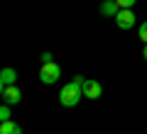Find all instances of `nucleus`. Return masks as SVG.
Returning <instances> with one entry per match:
<instances>
[{
  "label": "nucleus",
  "mask_w": 147,
  "mask_h": 134,
  "mask_svg": "<svg viewBox=\"0 0 147 134\" xmlns=\"http://www.w3.org/2000/svg\"><path fill=\"white\" fill-rule=\"evenodd\" d=\"M84 83H86L84 76H74V81L66 83V85L61 88V93H59V103H61L64 107H76L79 100L84 98Z\"/></svg>",
  "instance_id": "1"
},
{
  "label": "nucleus",
  "mask_w": 147,
  "mask_h": 134,
  "mask_svg": "<svg viewBox=\"0 0 147 134\" xmlns=\"http://www.w3.org/2000/svg\"><path fill=\"white\" fill-rule=\"evenodd\" d=\"M59 78H61V66L54 61H47L42 63V68H39V81L47 83V85H52V83H57Z\"/></svg>",
  "instance_id": "2"
},
{
  "label": "nucleus",
  "mask_w": 147,
  "mask_h": 134,
  "mask_svg": "<svg viewBox=\"0 0 147 134\" xmlns=\"http://www.w3.org/2000/svg\"><path fill=\"white\" fill-rule=\"evenodd\" d=\"M113 20H115V25L120 27V29H132V27H135V15H132V10H120Z\"/></svg>",
  "instance_id": "3"
},
{
  "label": "nucleus",
  "mask_w": 147,
  "mask_h": 134,
  "mask_svg": "<svg viewBox=\"0 0 147 134\" xmlns=\"http://www.w3.org/2000/svg\"><path fill=\"white\" fill-rule=\"evenodd\" d=\"M0 93H3V100H5V105H17L22 100V93L17 85H7V88H0Z\"/></svg>",
  "instance_id": "4"
},
{
  "label": "nucleus",
  "mask_w": 147,
  "mask_h": 134,
  "mask_svg": "<svg viewBox=\"0 0 147 134\" xmlns=\"http://www.w3.org/2000/svg\"><path fill=\"white\" fill-rule=\"evenodd\" d=\"M100 95H103V85H100L98 81H86L84 83V98H91V100H98Z\"/></svg>",
  "instance_id": "5"
},
{
  "label": "nucleus",
  "mask_w": 147,
  "mask_h": 134,
  "mask_svg": "<svg viewBox=\"0 0 147 134\" xmlns=\"http://www.w3.org/2000/svg\"><path fill=\"white\" fill-rule=\"evenodd\" d=\"M15 81H17V71L15 68H3V71H0V88L15 85Z\"/></svg>",
  "instance_id": "6"
},
{
  "label": "nucleus",
  "mask_w": 147,
  "mask_h": 134,
  "mask_svg": "<svg viewBox=\"0 0 147 134\" xmlns=\"http://www.w3.org/2000/svg\"><path fill=\"white\" fill-rule=\"evenodd\" d=\"M118 12H120V5H118L115 0H103V3H100V15H105V17H115Z\"/></svg>",
  "instance_id": "7"
},
{
  "label": "nucleus",
  "mask_w": 147,
  "mask_h": 134,
  "mask_svg": "<svg viewBox=\"0 0 147 134\" xmlns=\"http://www.w3.org/2000/svg\"><path fill=\"white\" fill-rule=\"evenodd\" d=\"M0 134H22V129H20V124H15L12 119H7V122L0 124Z\"/></svg>",
  "instance_id": "8"
},
{
  "label": "nucleus",
  "mask_w": 147,
  "mask_h": 134,
  "mask_svg": "<svg viewBox=\"0 0 147 134\" xmlns=\"http://www.w3.org/2000/svg\"><path fill=\"white\" fill-rule=\"evenodd\" d=\"M137 37H140V39L147 44V22H142V25L137 27Z\"/></svg>",
  "instance_id": "9"
},
{
  "label": "nucleus",
  "mask_w": 147,
  "mask_h": 134,
  "mask_svg": "<svg viewBox=\"0 0 147 134\" xmlns=\"http://www.w3.org/2000/svg\"><path fill=\"white\" fill-rule=\"evenodd\" d=\"M10 119V105H3L0 107V122H7Z\"/></svg>",
  "instance_id": "10"
},
{
  "label": "nucleus",
  "mask_w": 147,
  "mask_h": 134,
  "mask_svg": "<svg viewBox=\"0 0 147 134\" xmlns=\"http://www.w3.org/2000/svg\"><path fill=\"white\" fill-rule=\"evenodd\" d=\"M118 5H120V10H132V5H135L137 0H115Z\"/></svg>",
  "instance_id": "11"
},
{
  "label": "nucleus",
  "mask_w": 147,
  "mask_h": 134,
  "mask_svg": "<svg viewBox=\"0 0 147 134\" xmlns=\"http://www.w3.org/2000/svg\"><path fill=\"white\" fill-rule=\"evenodd\" d=\"M52 59H54V56H52V54H49V51H44V54H42V63H47V61H52Z\"/></svg>",
  "instance_id": "12"
},
{
  "label": "nucleus",
  "mask_w": 147,
  "mask_h": 134,
  "mask_svg": "<svg viewBox=\"0 0 147 134\" xmlns=\"http://www.w3.org/2000/svg\"><path fill=\"white\" fill-rule=\"evenodd\" d=\"M142 56H145V61H147V44H145V49H142Z\"/></svg>",
  "instance_id": "13"
}]
</instances>
